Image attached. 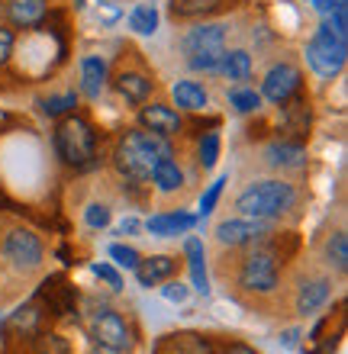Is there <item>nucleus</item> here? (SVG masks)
<instances>
[{
	"label": "nucleus",
	"instance_id": "21",
	"mask_svg": "<svg viewBox=\"0 0 348 354\" xmlns=\"http://www.w3.org/2000/svg\"><path fill=\"white\" fill-rule=\"evenodd\" d=\"M174 103H178L181 110L197 113L207 106V91L200 84H194V81H181V84H174Z\"/></svg>",
	"mask_w": 348,
	"mask_h": 354
},
{
	"label": "nucleus",
	"instance_id": "42",
	"mask_svg": "<svg viewBox=\"0 0 348 354\" xmlns=\"http://www.w3.org/2000/svg\"><path fill=\"white\" fill-rule=\"evenodd\" d=\"M226 354H258V351H252L248 345H229V348H226Z\"/></svg>",
	"mask_w": 348,
	"mask_h": 354
},
{
	"label": "nucleus",
	"instance_id": "24",
	"mask_svg": "<svg viewBox=\"0 0 348 354\" xmlns=\"http://www.w3.org/2000/svg\"><path fill=\"white\" fill-rule=\"evenodd\" d=\"M223 71L229 75V81H245V77L252 75V58H248V52H242V48L226 52V58H223Z\"/></svg>",
	"mask_w": 348,
	"mask_h": 354
},
{
	"label": "nucleus",
	"instance_id": "20",
	"mask_svg": "<svg viewBox=\"0 0 348 354\" xmlns=\"http://www.w3.org/2000/svg\"><path fill=\"white\" fill-rule=\"evenodd\" d=\"M104 81H107L104 58H84L81 62V87H84L87 97H97V93L104 91Z\"/></svg>",
	"mask_w": 348,
	"mask_h": 354
},
{
	"label": "nucleus",
	"instance_id": "6",
	"mask_svg": "<svg viewBox=\"0 0 348 354\" xmlns=\"http://www.w3.org/2000/svg\"><path fill=\"white\" fill-rule=\"evenodd\" d=\"M268 232H271L268 219H226L217 225V242L229 248H245V245L264 242Z\"/></svg>",
	"mask_w": 348,
	"mask_h": 354
},
{
	"label": "nucleus",
	"instance_id": "36",
	"mask_svg": "<svg viewBox=\"0 0 348 354\" xmlns=\"http://www.w3.org/2000/svg\"><path fill=\"white\" fill-rule=\"evenodd\" d=\"M84 219H87V225H91V229H104V225L110 223V209H107V206H100V203H94V206H87Z\"/></svg>",
	"mask_w": 348,
	"mask_h": 354
},
{
	"label": "nucleus",
	"instance_id": "19",
	"mask_svg": "<svg viewBox=\"0 0 348 354\" xmlns=\"http://www.w3.org/2000/svg\"><path fill=\"white\" fill-rule=\"evenodd\" d=\"M46 17V0H13L10 3V19L17 26H36Z\"/></svg>",
	"mask_w": 348,
	"mask_h": 354
},
{
	"label": "nucleus",
	"instance_id": "2",
	"mask_svg": "<svg viewBox=\"0 0 348 354\" xmlns=\"http://www.w3.org/2000/svg\"><path fill=\"white\" fill-rule=\"evenodd\" d=\"M297 200L291 184L284 180H258V184L245 187L239 200H235V209L248 219H274V216L287 213Z\"/></svg>",
	"mask_w": 348,
	"mask_h": 354
},
{
	"label": "nucleus",
	"instance_id": "3",
	"mask_svg": "<svg viewBox=\"0 0 348 354\" xmlns=\"http://www.w3.org/2000/svg\"><path fill=\"white\" fill-rule=\"evenodd\" d=\"M284 264V254H277L274 245H258L255 252L242 258L239 268V287L252 293H271L277 287V270Z\"/></svg>",
	"mask_w": 348,
	"mask_h": 354
},
{
	"label": "nucleus",
	"instance_id": "18",
	"mask_svg": "<svg viewBox=\"0 0 348 354\" xmlns=\"http://www.w3.org/2000/svg\"><path fill=\"white\" fill-rule=\"evenodd\" d=\"M223 36H226L223 26H200V29H194V32H187L184 52H187V55H197V52H207V48H223Z\"/></svg>",
	"mask_w": 348,
	"mask_h": 354
},
{
	"label": "nucleus",
	"instance_id": "4",
	"mask_svg": "<svg viewBox=\"0 0 348 354\" xmlns=\"http://www.w3.org/2000/svg\"><path fill=\"white\" fill-rule=\"evenodd\" d=\"M55 149L71 168H91L97 155V139L84 120L71 116L55 129Z\"/></svg>",
	"mask_w": 348,
	"mask_h": 354
},
{
	"label": "nucleus",
	"instance_id": "23",
	"mask_svg": "<svg viewBox=\"0 0 348 354\" xmlns=\"http://www.w3.org/2000/svg\"><path fill=\"white\" fill-rule=\"evenodd\" d=\"M152 180L158 184V190L171 194V190H178V187L184 184V174H181L178 161L165 158V161H158V165H155V171H152Z\"/></svg>",
	"mask_w": 348,
	"mask_h": 354
},
{
	"label": "nucleus",
	"instance_id": "34",
	"mask_svg": "<svg viewBox=\"0 0 348 354\" xmlns=\"http://www.w3.org/2000/svg\"><path fill=\"white\" fill-rule=\"evenodd\" d=\"M217 155H219V136L217 132H207V139L200 142V161H203V168H213Z\"/></svg>",
	"mask_w": 348,
	"mask_h": 354
},
{
	"label": "nucleus",
	"instance_id": "39",
	"mask_svg": "<svg viewBox=\"0 0 348 354\" xmlns=\"http://www.w3.org/2000/svg\"><path fill=\"white\" fill-rule=\"evenodd\" d=\"M161 297L171 299V303H184V299H187V287H184L181 280H171V283L161 287Z\"/></svg>",
	"mask_w": 348,
	"mask_h": 354
},
{
	"label": "nucleus",
	"instance_id": "16",
	"mask_svg": "<svg viewBox=\"0 0 348 354\" xmlns=\"http://www.w3.org/2000/svg\"><path fill=\"white\" fill-rule=\"evenodd\" d=\"M194 216L187 213H161V216H152L149 223H145V229H149L152 235H178V232H187V229H194Z\"/></svg>",
	"mask_w": 348,
	"mask_h": 354
},
{
	"label": "nucleus",
	"instance_id": "31",
	"mask_svg": "<svg viewBox=\"0 0 348 354\" xmlns=\"http://www.w3.org/2000/svg\"><path fill=\"white\" fill-rule=\"evenodd\" d=\"M36 354H71V348H68V342L58 332H39Z\"/></svg>",
	"mask_w": 348,
	"mask_h": 354
},
{
	"label": "nucleus",
	"instance_id": "14",
	"mask_svg": "<svg viewBox=\"0 0 348 354\" xmlns=\"http://www.w3.org/2000/svg\"><path fill=\"white\" fill-rule=\"evenodd\" d=\"M39 299H46V306L52 309L55 316H65V313H71V309H75V290L68 287L65 280H58V277L42 283Z\"/></svg>",
	"mask_w": 348,
	"mask_h": 354
},
{
	"label": "nucleus",
	"instance_id": "28",
	"mask_svg": "<svg viewBox=\"0 0 348 354\" xmlns=\"http://www.w3.org/2000/svg\"><path fill=\"white\" fill-rule=\"evenodd\" d=\"M223 58H226V48H207V52H197V55H190V68L194 71H223Z\"/></svg>",
	"mask_w": 348,
	"mask_h": 354
},
{
	"label": "nucleus",
	"instance_id": "38",
	"mask_svg": "<svg viewBox=\"0 0 348 354\" xmlns=\"http://www.w3.org/2000/svg\"><path fill=\"white\" fill-rule=\"evenodd\" d=\"M94 274H97L100 280H104V283H107L110 290H120V287H122V277L116 274L113 268H110V264H94Z\"/></svg>",
	"mask_w": 348,
	"mask_h": 354
},
{
	"label": "nucleus",
	"instance_id": "43",
	"mask_svg": "<svg viewBox=\"0 0 348 354\" xmlns=\"http://www.w3.org/2000/svg\"><path fill=\"white\" fill-rule=\"evenodd\" d=\"M91 354H122V351H116V348H107V345H97Z\"/></svg>",
	"mask_w": 348,
	"mask_h": 354
},
{
	"label": "nucleus",
	"instance_id": "22",
	"mask_svg": "<svg viewBox=\"0 0 348 354\" xmlns=\"http://www.w3.org/2000/svg\"><path fill=\"white\" fill-rule=\"evenodd\" d=\"M184 252H187V261H190V274H194V287L207 297L210 293V280H207V268H203V245L197 239H187L184 245Z\"/></svg>",
	"mask_w": 348,
	"mask_h": 354
},
{
	"label": "nucleus",
	"instance_id": "5",
	"mask_svg": "<svg viewBox=\"0 0 348 354\" xmlns=\"http://www.w3.org/2000/svg\"><path fill=\"white\" fill-rule=\"evenodd\" d=\"M345 55H348V46L339 42V39H332L329 32H322L313 39L310 46H306V58H310V65L320 71L322 77H336L345 65Z\"/></svg>",
	"mask_w": 348,
	"mask_h": 354
},
{
	"label": "nucleus",
	"instance_id": "9",
	"mask_svg": "<svg viewBox=\"0 0 348 354\" xmlns=\"http://www.w3.org/2000/svg\"><path fill=\"white\" fill-rule=\"evenodd\" d=\"M300 91V71L293 65H277L268 71V77H264L262 84V93L268 97L271 103H284L291 93Z\"/></svg>",
	"mask_w": 348,
	"mask_h": 354
},
{
	"label": "nucleus",
	"instance_id": "30",
	"mask_svg": "<svg viewBox=\"0 0 348 354\" xmlns=\"http://www.w3.org/2000/svg\"><path fill=\"white\" fill-rule=\"evenodd\" d=\"M326 258L336 264V270H345L348 268V235L345 232H336L326 245Z\"/></svg>",
	"mask_w": 348,
	"mask_h": 354
},
{
	"label": "nucleus",
	"instance_id": "44",
	"mask_svg": "<svg viewBox=\"0 0 348 354\" xmlns=\"http://www.w3.org/2000/svg\"><path fill=\"white\" fill-rule=\"evenodd\" d=\"M0 322H3V313H0Z\"/></svg>",
	"mask_w": 348,
	"mask_h": 354
},
{
	"label": "nucleus",
	"instance_id": "25",
	"mask_svg": "<svg viewBox=\"0 0 348 354\" xmlns=\"http://www.w3.org/2000/svg\"><path fill=\"white\" fill-rule=\"evenodd\" d=\"M268 158L274 165H287V168H297L303 165V145H293V142H274L268 149Z\"/></svg>",
	"mask_w": 348,
	"mask_h": 354
},
{
	"label": "nucleus",
	"instance_id": "7",
	"mask_svg": "<svg viewBox=\"0 0 348 354\" xmlns=\"http://www.w3.org/2000/svg\"><path fill=\"white\" fill-rule=\"evenodd\" d=\"M3 254L17 268H36L42 261V242L29 229H10L3 235Z\"/></svg>",
	"mask_w": 348,
	"mask_h": 354
},
{
	"label": "nucleus",
	"instance_id": "29",
	"mask_svg": "<svg viewBox=\"0 0 348 354\" xmlns=\"http://www.w3.org/2000/svg\"><path fill=\"white\" fill-rule=\"evenodd\" d=\"M129 26L136 29V32H142V36L155 32V26H158V10L149 7V3L136 7V10H132V17H129Z\"/></svg>",
	"mask_w": 348,
	"mask_h": 354
},
{
	"label": "nucleus",
	"instance_id": "32",
	"mask_svg": "<svg viewBox=\"0 0 348 354\" xmlns=\"http://www.w3.org/2000/svg\"><path fill=\"white\" fill-rule=\"evenodd\" d=\"M229 103H232L239 113H252V110L262 106V97H258L255 91H232L229 93Z\"/></svg>",
	"mask_w": 348,
	"mask_h": 354
},
{
	"label": "nucleus",
	"instance_id": "13",
	"mask_svg": "<svg viewBox=\"0 0 348 354\" xmlns=\"http://www.w3.org/2000/svg\"><path fill=\"white\" fill-rule=\"evenodd\" d=\"M158 354H213V348L207 338L194 335V332H178V335L161 338Z\"/></svg>",
	"mask_w": 348,
	"mask_h": 354
},
{
	"label": "nucleus",
	"instance_id": "33",
	"mask_svg": "<svg viewBox=\"0 0 348 354\" xmlns=\"http://www.w3.org/2000/svg\"><path fill=\"white\" fill-rule=\"evenodd\" d=\"M110 258L126 270H136V264H139V252L129 245H110Z\"/></svg>",
	"mask_w": 348,
	"mask_h": 354
},
{
	"label": "nucleus",
	"instance_id": "1",
	"mask_svg": "<svg viewBox=\"0 0 348 354\" xmlns=\"http://www.w3.org/2000/svg\"><path fill=\"white\" fill-rule=\"evenodd\" d=\"M116 168L122 171L126 177H152L155 165L165 158H171V145H168V136H158V132H126L116 145Z\"/></svg>",
	"mask_w": 348,
	"mask_h": 354
},
{
	"label": "nucleus",
	"instance_id": "15",
	"mask_svg": "<svg viewBox=\"0 0 348 354\" xmlns=\"http://www.w3.org/2000/svg\"><path fill=\"white\" fill-rule=\"evenodd\" d=\"M326 299H329V280H322V277L303 280V283H300V293H297V309H300L303 316H306V313H316V309H320Z\"/></svg>",
	"mask_w": 348,
	"mask_h": 354
},
{
	"label": "nucleus",
	"instance_id": "35",
	"mask_svg": "<svg viewBox=\"0 0 348 354\" xmlns=\"http://www.w3.org/2000/svg\"><path fill=\"white\" fill-rule=\"evenodd\" d=\"M75 103H77L75 93H62V97H48V100L42 103V110H46L48 116H62V113H68Z\"/></svg>",
	"mask_w": 348,
	"mask_h": 354
},
{
	"label": "nucleus",
	"instance_id": "11",
	"mask_svg": "<svg viewBox=\"0 0 348 354\" xmlns=\"http://www.w3.org/2000/svg\"><path fill=\"white\" fill-rule=\"evenodd\" d=\"M142 126L149 132H158V136H174V132L181 129V116L171 106H161V103H152V106H145V110L139 113Z\"/></svg>",
	"mask_w": 348,
	"mask_h": 354
},
{
	"label": "nucleus",
	"instance_id": "17",
	"mask_svg": "<svg viewBox=\"0 0 348 354\" xmlns=\"http://www.w3.org/2000/svg\"><path fill=\"white\" fill-rule=\"evenodd\" d=\"M113 84H116V93L126 97L129 103H145V97L152 91V81L145 75H139V71H122V75H116Z\"/></svg>",
	"mask_w": 348,
	"mask_h": 354
},
{
	"label": "nucleus",
	"instance_id": "41",
	"mask_svg": "<svg viewBox=\"0 0 348 354\" xmlns=\"http://www.w3.org/2000/svg\"><path fill=\"white\" fill-rule=\"evenodd\" d=\"M120 232H122V235L139 232V223H136V219H122V223H120Z\"/></svg>",
	"mask_w": 348,
	"mask_h": 354
},
{
	"label": "nucleus",
	"instance_id": "8",
	"mask_svg": "<svg viewBox=\"0 0 348 354\" xmlns=\"http://www.w3.org/2000/svg\"><path fill=\"white\" fill-rule=\"evenodd\" d=\"M91 335L97 338V345L116 348V351H126L129 348V328L122 322L120 313H110V309H100L94 319H91Z\"/></svg>",
	"mask_w": 348,
	"mask_h": 354
},
{
	"label": "nucleus",
	"instance_id": "40",
	"mask_svg": "<svg viewBox=\"0 0 348 354\" xmlns=\"http://www.w3.org/2000/svg\"><path fill=\"white\" fill-rule=\"evenodd\" d=\"M10 52H13V29H0V65H7Z\"/></svg>",
	"mask_w": 348,
	"mask_h": 354
},
{
	"label": "nucleus",
	"instance_id": "37",
	"mask_svg": "<svg viewBox=\"0 0 348 354\" xmlns=\"http://www.w3.org/2000/svg\"><path fill=\"white\" fill-rule=\"evenodd\" d=\"M223 184H226V177H219V180H213V184H210V190L203 194V200H200V209H203V216H207L210 209L217 206L219 194H223Z\"/></svg>",
	"mask_w": 348,
	"mask_h": 354
},
{
	"label": "nucleus",
	"instance_id": "27",
	"mask_svg": "<svg viewBox=\"0 0 348 354\" xmlns=\"http://www.w3.org/2000/svg\"><path fill=\"white\" fill-rule=\"evenodd\" d=\"M219 7H223V0H171L174 17H200V13H210Z\"/></svg>",
	"mask_w": 348,
	"mask_h": 354
},
{
	"label": "nucleus",
	"instance_id": "26",
	"mask_svg": "<svg viewBox=\"0 0 348 354\" xmlns=\"http://www.w3.org/2000/svg\"><path fill=\"white\" fill-rule=\"evenodd\" d=\"M39 319H42V309H39V303H29V306H19L17 313H13L10 326L17 328V332H23V335H36Z\"/></svg>",
	"mask_w": 348,
	"mask_h": 354
},
{
	"label": "nucleus",
	"instance_id": "10",
	"mask_svg": "<svg viewBox=\"0 0 348 354\" xmlns=\"http://www.w3.org/2000/svg\"><path fill=\"white\" fill-rule=\"evenodd\" d=\"M306 129H310V103L300 93H291L284 100V132L291 136L293 145H300L306 139Z\"/></svg>",
	"mask_w": 348,
	"mask_h": 354
},
{
	"label": "nucleus",
	"instance_id": "12",
	"mask_svg": "<svg viewBox=\"0 0 348 354\" xmlns=\"http://www.w3.org/2000/svg\"><path fill=\"white\" fill-rule=\"evenodd\" d=\"M174 270H178V261H174V258H168V254H155V258H149V261L136 264V277H139L142 287H155V283H161V280H168Z\"/></svg>",
	"mask_w": 348,
	"mask_h": 354
}]
</instances>
